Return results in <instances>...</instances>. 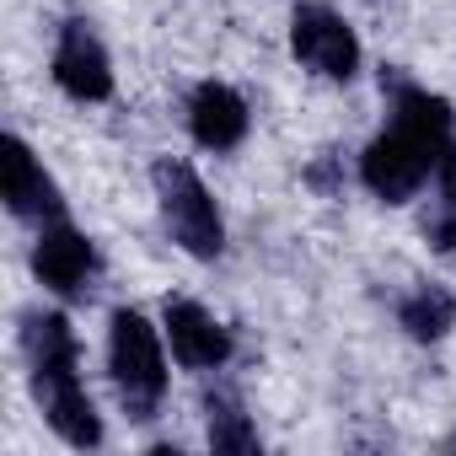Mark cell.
Masks as SVG:
<instances>
[{"mask_svg": "<svg viewBox=\"0 0 456 456\" xmlns=\"http://www.w3.org/2000/svg\"><path fill=\"white\" fill-rule=\"evenodd\" d=\"M451 145V102L424 92V86H403L397 92V118L381 140H370L360 177L376 199L403 204L419 193V183L429 177V167L445 156Z\"/></svg>", "mask_w": 456, "mask_h": 456, "instance_id": "cell-1", "label": "cell"}, {"mask_svg": "<svg viewBox=\"0 0 456 456\" xmlns=\"http://www.w3.org/2000/svg\"><path fill=\"white\" fill-rule=\"evenodd\" d=\"M54 81L76 97V102H102L113 92V65H108V49L97 44V33L86 22H70L60 33V49H54Z\"/></svg>", "mask_w": 456, "mask_h": 456, "instance_id": "cell-6", "label": "cell"}, {"mask_svg": "<svg viewBox=\"0 0 456 456\" xmlns=\"http://www.w3.org/2000/svg\"><path fill=\"white\" fill-rule=\"evenodd\" d=\"M209 445L215 451H253L258 445V435H253V424L237 403L209 397Z\"/></svg>", "mask_w": 456, "mask_h": 456, "instance_id": "cell-12", "label": "cell"}, {"mask_svg": "<svg viewBox=\"0 0 456 456\" xmlns=\"http://www.w3.org/2000/svg\"><path fill=\"white\" fill-rule=\"evenodd\" d=\"M188 129H193V140L209 145V151H232V145H242V134H248V102H242L232 86L204 81V86L193 92V102H188Z\"/></svg>", "mask_w": 456, "mask_h": 456, "instance_id": "cell-8", "label": "cell"}, {"mask_svg": "<svg viewBox=\"0 0 456 456\" xmlns=\"http://www.w3.org/2000/svg\"><path fill=\"white\" fill-rule=\"evenodd\" d=\"M290 49L306 70H317L328 81H349L360 65V44L333 6H301L290 17Z\"/></svg>", "mask_w": 456, "mask_h": 456, "instance_id": "cell-5", "label": "cell"}, {"mask_svg": "<svg viewBox=\"0 0 456 456\" xmlns=\"http://www.w3.org/2000/svg\"><path fill=\"white\" fill-rule=\"evenodd\" d=\"M451 322H456V296L440 290V285H424V290H413L403 301V328L413 338H440Z\"/></svg>", "mask_w": 456, "mask_h": 456, "instance_id": "cell-11", "label": "cell"}, {"mask_svg": "<svg viewBox=\"0 0 456 456\" xmlns=\"http://www.w3.org/2000/svg\"><path fill=\"white\" fill-rule=\"evenodd\" d=\"M6 204L22 220H60V188L17 134L6 140Z\"/></svg>", "mask_w": 456, "mask_h": 456, "instance_id": "cell-9", "label": "cell"}, {"mask_svg": "<svg viewBox=\"0 0 456 456\" xmlns=\"http://www.w3.org/2000/svg\"><path fill=\"white\" fill-rule=\"evenodd\" d=\"M108 365L118 381V397L129 403L134 419H151L161 392H167V360H161V338L140 312H113V333H108Z\"/></svg>", "mask_w": 456, "mask_h": 456, "instance_id": "cell-3", "label": "cell"}, {"mask_svg": "<svg viewBox=\"0 0 456 456\" xmlns=\"http://www.w3.org/2000/svg\"><path fill=\"white\" fill-rule=\"evenodd\" d=\"M167 338H172V354L188 370H215L232 354V333L193 301H167Z\"/></svg>", "mask_w": 456, "mask_h": 456, "instance_id": "cell-7", "label": "cell"}, {"mask_svg": "<svg viewBox=\"0 0 456 456\" xmlns=\"http://www.w3.org/2000/svg\"><path fill=\"white\" fill-rule=\"evenodd\" d=\"M33 269L49 290L60 296H76L92 274V242L81 232H70V225H44V237H38V253H33Z\"/></svg>", "mask_w": 456, "mask_h": 456, "instance_id": "cell-10", "label": "cell"}, {"mask_svg": "<svg viewBox=\"0 0 456 456\" xmlns=\"http://www.w3.org/2000/svg\"><path fill=\"white\" fill-rule=\"evenodd\" d=\"M156 199H161L167 232L183 242V253H193V258H215L220 253L225 225H220V209H215V199H209V188L199 183L193 167L161 161L156 167Z\"/></svg>", "mask_w": 456, "mask_h": 456, "instance_id": "cell-4", "label": "cell"}, {"mask_svg": "<svg viewBox=\"0 0 456 456\" xmlns=\"http://www.w3.org/2000/svg\"><path fill=\"white\" fill-rule=\"evenodd\" d=\"M28 360H33V392L49 413V424L70 440V445H97L102 440V419L76 376V333L60 312L49 317H28Z\"/></svg>", "mask_w": 456, "mask_h": 456, "instance_id": "cell-2", "label": "cell"}, {"mask_svg": "<svg viewBox=\"0 0 456 456\" xmlns=\"http://www.w3.org/2000/svg\"><path fill=\"white\" fill-rule=\"evenodd\" d=\"M440 193H445V204L456 209V151L440 156Z\"/></svg>", "mask_w": 456, "mask_h": 456, "instance_id": "cell-13", "label": "cell"}]
</instances>
